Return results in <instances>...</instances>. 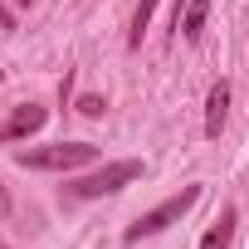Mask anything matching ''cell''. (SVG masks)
<instances>
[{"instance_id":"3957f363","label":"cell","mask_w":249,"mask_h":249,"mask_svg":"<svg viewBox=\"0 0 249 249\" xmlns=\"http://www.w3.org/2000/svg\"><path fill=\"white\" fill-rule=\"evenodd\" d=\"M88 161H98V147H88V142H54V147L20 152V166H35V171H73Z\"/></svg>"},{"instance_id":"ba28073f","label":"cell","mask_w":249,"mask_h":249,"mask_svg":"<svg viewBox=\"0 0 249 249\" xmlns=\"http://www.w3.org/2000/svg\"><path fill=\"white\" fill-rule=\"evenodd\" d=\"M152 15H157V0H137V15H132V44H142V35H147Z\"/></svg>"},{"instance_id":"30bf717a","label":"cell","mask_w":249,"mask_h":249,"mask_svg":"<svg viewBox=\"0 0 249 249\" xmlns=\"http://www.w3.org/2000/svg\"><path fill=\"white\" fill-rule=\"evenodd\" d=\"M10 30H15V15L5 10V0H0V35H10Z\"/></svg>"},{"instance_id":"8992f818","label":"cell","mask_w":249,"mask_h":249,"mask_svg":"<svg viewBox=\"0 0 249 249\" xmlns=\"http://www.w3.org/2000/svg\"><path fill=\"white\" fill-rule=\"evenodd\" d=\"M234 225H239V210H234V205H225V210H220V220L205 230L200 249H230V239H234Z\"/></svg>"},{"instance_id":"7a4b0ae2","label":"cell","mask_w":249,"mask_h":249,"mask_svg":"<svg viewBox=\"0 0 249 249\" xmlns=\"http://www.w3.org/2000/svg\"><path fill=\"white\" fill-rule=\"evenodd\" d=\"M200 200V186H181L171 200H161L157 210H147V215H137V225H127V244H137V239H147V234H161V230H171L191 205Z\"/></svg>"},{"instance_id":"52a82bcc","label":"cell","mask_w":249,"mask_h":249,"mask_svg":"<svg viewBox=\"0 0 249 249\" xmlns=\"http://www.w3.org/2000/svg\"><path fill=\"white\" fill-rule=\"evenodd\" d=\"M205 15H210V0H186V10L176 15V35H181V39H200Z\"/></svg>"},{"instance_id":"277c9868","label":"cell","mask_w":249,"mask_h":249,"mask_svg":"<svg viewBox=\"0 0 249 249\" xmlns=\"http://www.w3.org/2000/svg\"><path fill=\"white\" fill-rule=\"evenodd\" d=\"M44 127V107L39 103H25V107H15V117L0 127V142H20V137H30V132H39Z\"/></svg>"},{"instance_id":"8fae6325","label":"cell","mask_w":249,"mask_h":249,"mask_svg":"<svg viewBox=\"0 0 249 249\" xmlns=\"http://www.w3.org/2000/svg\"><path fill=\"white\" fill-rule=\"evenodd\" d=\"M10 210V196H5V186H0V215H5Z\"/></svg>"},{"instance_id":"9c48e42d","label":"cell","mask_w":249,"mask_h":249,"mask_svg":"<svg viewBox=\"0 0 249 249\" xmlns=\"http://www.w3.org/2000/svg\"><path fill=\"white\" fill-rule=\"evenodd\" d=\"M103 107H107V103H103L98 93H88V98H78V112H83V117H103Z\"/></svg>"},{"instance_id":"5b68a950","label":"cell","mask_w":249,"mask_h":249,"mask_svg":"<svg viewBox=\"0 0 249 249\" xmlns=\"http://www.w3.org/2000/svg\"><path fill=\"white\" fill-rule=\"evenodd\" d=\"M225 112H230V83H215L210 98H205V137L225 132Z\"/></svg>"},{"instance_id":"7c38bea8","label":"cell","mask_w":249,"mask_h":249,"mask_svg":"<svg viewBox=\"0 0 249 249\" xmlns=\"http://www.w3.org/2000/svg\"><path fill=\"white\" fill-rule=\"evenodd\" d=\"M0 249H10V244H5V239H0Z\"/></svg>"},{"instance_id":"6da1fadb","label":"cell","mask_w":249,"mask_h":249,"mask_svg":"<svg viewBox=\"0 0 249 249\" xmlns=\"http://www.w3.org/2000/svg\"><path fill=\"white\" fill-rule=\"evenodd\" d=\"M137 176H142V161H107V166H98L93 176L69 181L64 196H69V200H98V196H112V191H122V186H132Z\"/></svg>"}]
</instances>
